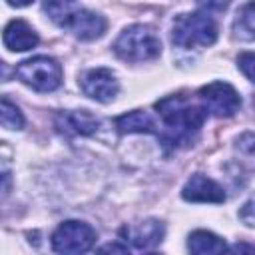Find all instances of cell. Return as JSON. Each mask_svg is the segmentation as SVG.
Here are the masks:
<instances>
[{"label": "cell", "mask_w": 255, "mask_h": 255, "mask_svg": "<svg viewBox=\"0 0 255 255\" xmlns=\"http://www.w3.org/2000/svg\"><path fill=\"white\" fill-rule=\"evenodd\" d=\"M157 116L161 118V143L177 147L179 143H189L191 135L199 131L205 122V108L189 104L183 96H167L155 104Z\"/></svg>", "instance_id": "1"}, {"label": "cell", "mask_w": 255, "mask_h": 255, "mask_svg": "<svg viewBox=\"0 0 255 255\" xmlns=\"http://www.w3.org/2000/svg\"><path fill=\"white\" fill-rule=\"evenodd\" d=\"M217 40V24L207 12H185L175 16L171 42L185 50L207 48Z\"/></svg>", "instance_id": "2"}, {"label": "cell", "mask_w": 255, "mask_h": 255, "mask_svg": "<svg viewBox=\"0 0 255 255\" xmlns=\"http://www.w3.org/2000/svg\"><path fill=\"white\" fill-rule=\"evenodd\" d=\"M112 48L114 54L124 62H147L161 54L157 34L145 24H131L124 28Z\"/></svg>", "instance_id": "3"}, {"label": "cell", "mask_w": 255, "mask_h": 255, "mask_svg": "<svg viewBox=\"0 0 255 255\" xmlns=\"http://www.w3.org/2000/svg\"><path fill=\"white\" fill-rule=\"evenodd\" d=\"M16 76L22 84L36 92H54L62 86V66L50 56H34L16 66Z\"/></svg>", "instance_id": "4"}, {"label": "cell", "mask_w": 255, "mask_h": 255, "mask_svg": "<svg viewBox=\"0 0 255 255\" xmlns=\"http://www.w3.org/2000/svg\"><path fill=\"white\" fill-rule=\"evenodd\" d=\"M96 237L98 235L90 223L70 219L60 223L52 233V249L56 253H68V255L86 253L94 247Z\"/></svg>", "instance_id": "5"}, {"label": "cell", "mask_w": 255, "mask_h": 255, "mask_svg": "<svg viewBox=\"0 0 255 255\" xmlns=\"http://www.w3.org/2000/svg\"><path fill=\"white\" fill-rule=\"evenodd\" d=\"M197 98L205 108V112L215 118H229L241 106V98L237 90L227 82H211L203 86L197 92Z\"/></svg>", "instance_id": "6"}, {"label": "cell", "mask_w": 255, "mask_h": 255, "mask_svg": "<svg viewBox=\"0 0 255 255\" xmlns=\"http://www.w3.org/2000/svg\"><path fill=\"white\" fill-rule=\"evenodd\" d=\"M80 88L82 92L100 102V104H110L116 100L120 92V84L116 74L110 68H92L80 76Z\"/></svg>", "instance_id": "7"}, {"label": "cell", "mask_w": 255, "mask_h": 255, "mask_svg": "<svg viewBox=\"0 0 255 255\" xmlns=\"http://www.w3.org/2000/svg\"><path fill=\"white\" fill-rule=\"evenodd\" d=\"M163 233H165L163 223L153 217L124 223L120 227V239L133 249H151L163 239Z\"/></svg>", "instance_id": "8"}, {"label": "cell", "mask_w": 255, "mask_h": 255, "mask_svg": "<svg viewBox=\"0 0 255 255\" xmlns=\"http://www.w3.org/2000/svg\"><path fill=\"white\" fill-rule=\"evenodd\" d=\"M60 26L70 30L80 40H96V38L104 36L106 28H108V20L102 14L80 8V10H72Z\"/></svg>", "instance_id": "9"}, {"label": "cell", "mask_w": 255, "mask_h": 255, "mask_svg": "<svg viewBox=\"0 0 255 255\" xmlns=\"http://www.w3.org/2000/svg\"><path fill=\"white\" fill-rule=\"evenodd\" d=\"M181 197L185 201H193V203H223L225 201V191L213 179H209L201 173H195L183 185Z\"/></svg>", "instance_id": "10"}, {"label": "cell", "mask_w": 255, "mask_h": 255, "mask_svg": "<svg viewBox=\"0 0 255 255\" xmlns=\"http://www.w3.org/2000/svg\"><path fill=\"white\" fill-rule=\"evenodd\" d=\"M100 120L92 116L88 110H74V112H60L56 116V128L64 133L74 135H92L96 133Z\"/></svg>", "instance_id": "11"}, {"label": "cell", "mask_w": 255, "mask_h": 255, "mask_svg": "<svg viewBox=\"0 0 255 255\" xmlns=\"http://www.w3.org/2000/svg\"><path fill=\"white\" fill-rule=\"evenodd\" d=\"M2 42L12 52H26L38 46V34L24 20H10L2 32Z\"/></svg>", "instance_id": "12"}, {"label": "cell", "mask_w": 255, "mask_h": 255, "mask_svg": "<svg viewBox=\"0 0 255 255\" xmlns=\"http://www.w3.org/2000/svg\"><path fill=\"white\" fill-rule=\"evenodd\" d=\"M116 128L120 133H157L159 131L155 120L143 110H133L116 118Z\"/></svg>", "instance_id": "13"}, {"label": "cell", "mask_w": 255, "mask_h": 255, "mask_svg": "<svg viewBox=\"0 0 255 255\" xmlns=\"http://www.w3.org/2000/svg\"><path fill=\"white\" fill-rule=\"evenodd\" d=\"M187 249L191 253H199V255H207V253H223L227 251V245L221 237H217L211 231L205 229H197L193 233H189L187 239Z\"/></svg>", "instance_id": "14"}, {"label": "cell", "mask_w": 255, "mask_h": 255, "mask_svg": "<svg viewBox=\"0 0 255 255\" xmlns=\"http://www.w3.org/2000/svg\"><path fill=\"white\" fill-rule=\"evenodd\" d=\"M233 36L241 42H255V0L237 10L233 18Z\"/></svg>", "instance_id": "15"}, {"label": "cell", "mask_w": 255, "mask_h": 255, "mask_svg": "<svg viewBox=\"0 0 255 255\" xmlns=\"http://www.w3.org/2000/svg\"><path fill=\"white\" fill-rule=\"evenodd\" d=\"M0 122H2V128H6V129H22L24 128V116H22V112L8 98H2V104H0Z\"/></svg>", "instance_id": "16"}, {"label": "cell", "mask_w": 255, "mask_h": 255, "mask_svg": "<svg viewBox=\"0 0 255 255\" xmlns=\"http://www.w3.org/2000/svg\"><path fill=\"white\" fill-rule=\"evenodd\" d=\"M76 0H44V10L48 12V16L60 26L64 22V18L74 10L72 4Z\"/></svg>", "instance_id": "17"}, {"label": "cell", "mask_w": 255, "mask_h": 255, "mask_svg": "<svg viewBox=\"0 0 255 255\" xmlns=\"http://www.w3.org/2000/svg\"><path fill=\"white\" fill-rule=\"evenodd\" d=\"M237 68L243 72V76L255 84V52H243L237 58Z\"/></svg>", "instance_id": "18"}, {"label": "cell", "mask_w": 255, "mask_h": 255, "mask_svg": "<svg viewBox=\"0 0 255 255\" xmlns=\"http://www.w3.org/2000/svg\"><path fill=\"white\" fill-rule=\"evenodd\" d=\"M239 219H241L247 227H255V193L241 205V209H239Z\"/></svg>", "instance_id": "19"}, {"label": "cell", "mask_w": 255, "mask_h": 255, "mask_svg": "<svg viewBox=\"0 0 255 255\" xmlns=\"http://www.w3.org/2000/svg\"><path fill=\"white\" fill-rule=\"evenodd\" d=\"M203 12H223L231 0H195Z\"/></svg>", "instance_id": "20"}, {"label": "cell", "mask_w": 255, "mask_h": 255, "mask_svg": "<svg viewBox=\"0 0 255 255\" xmlns=\"http://www.w3.org/2000/svg\"><path fill=\"white\" fill-rule=\"evenodd\" d=\"M100 251H118V253H126L128 245H104L100 247Z\"/></svg>", "instance_id": "21"}, {"label": "cell", "mask_w": 255, "mask_h": 255, "mask_svg": "<svg viewBox=\"0 0 255 255\" xmlns=\"http://www.w3.org/2000/svg\"><path fill=\"white\" fill-rule=\"evenodd\" d=\"M10 6H16V8H24V6H30L34 0H6Z\"/></svg>", "instance_id": "22"}, {"label": "cell", "mask_w": 255, "mask_h": 255, "mask_svg": "<svg viewBox=\"0 0 255 255\" xmlns=\"http://www.w3.org/2000/svg\"><path fill=\"white\" fill-rule=\"evenodd\" d=\"M233 251H255V247H249V245H235Z\"/></svg>", "instance_id": "23"}]
</instances>
